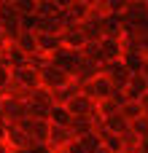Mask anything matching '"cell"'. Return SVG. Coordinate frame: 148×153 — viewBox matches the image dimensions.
<instances>
[{"label":"cell","instance_id":"obj_1","mask_svg":"<svg viewBox=\"0 0 148 153\" xmlns=\"http://www.w3.org/2000/svg\"><path fill=\"white\" fill-rule=\"evenodd\" d=\"M38 75H40V86L49 89V91H57V89L73 83V78H70L62 67H57V65H51V62H46V65L38 70Z\"/></svg>","mask_w":148,"mask_h":153},{"label":"cell","instance_id":"obj_2","mask_svg":"<svg viewBox=\"0 0 148 153\" xmlns=\"http://www.w3.org/2000/svg\"><path fill=\"white\" fill-rule=\"evenodd\" d=\"M81 51H75V48H67V46H59L54 54H49V62L51 65H57V67H62L70 78H73V70L81 65Z\"/></svg>","mask_w":148,"mask_h":153},{"label":"cell","instance_id":"obj_3","mask_svg":"<svg viewBox=\"0 0 148 153\" xmlns=\"http://www.w3.org/2000/svg\"><path fill=\"white\" fill-rule=\"evenodd\" d=\"M0 108H3V121L11 124V126H19L24 118H30V116H27V102L3 97V100H0Z\"/></svg>","mask_w":148,"mask_h":153},{"label":"cell","instance_id":"obj_4","mask_svg":"<svg viewBox=\"0 0 148 153\" xmlns=\"http://www.w3.org/2000/svg\"><path fill=\"white\" fill-rule=\"evenodd\" d=\"M100 73L116 86V89H127V83H129V78H132V73L127 70V65L119 59V62H105L102 67H100Z\"/></svg>","mask_w":148,"mask_h":153},{"label":"cell","instance_id":"obj_5","mask_svg":"<svg viewBox=\"0 0 148 153\" xmlns=\"http://www.w3.org/2000/svg\"><path fill=\"white\" fill-rule=\"evenodd\" d=\"M111 91H113V83L100 73L92 83H84L81 86V94H86V97H92L94 102H102V100H108L111 97Z\"/></svg>","mask_w":148,"mask_h":153},{"label":"cell","instance_id":"obj_6","mask_svg":"<svg viewBox=\"0 0 148 153\" xmlns=\"http://www.w3.org/2000/svg\"><path fill=\"white\" fill-rule=\"evenodd\" d=\"M11 83H16V86L32 91V89L40 86V75H38V70H32L30 65H24V67H13V70H11Z\"/></svg>","mask_w":148,"mask_h":153},{"label":"cell","instance_id":"obj_7","mask_svg":"<svg viewBox=\"0 0 148 153\" xmlns=\"http://www.w3.org/2000/svg\"><path fill=\"white\" fill-rule=\"evenodd\" d=\"M5 145H8V151H27L35 143H32V137L22 126H11L8 124V129H5Z\"/></svg>","mask_w":148,"mask_h":153},{"label":"cell","instance_id":"obj_8","mask_svg":"<svg viewBox=\"0 0 148 153\" xmlns=\"http://www.w3.org/2000/svg\"><path fill=\"white\" fill-rule=\"evenodd\" d=\"M67 110H70V116L92 118V116H97V102H94L92 97H86V94H78V97L67 105Z\"/></svg>","mask_w":148,"mask_h":153},{"label":"cell","instance_id":"obj_9","mask_svg":"<svg viewBox=\"0 0 148 153\" xmlns=\"http://www.w3.org/2000/svg\"><path fill=\"white\" fill-rule=\"evenodd\" d=\"M97 75H100V65H94V62H89V59H81V65L73 70V81H75L78 86L92 83Z\"/></svg>","mask_w":148,"mask_h":153},{"label":"cell","instance_id":"obj_10","mask_svg":"<svg viewBox=\"0 0 148 153\" xmlns=\"http://www.w3.org/2000/svg\"><path fill=\"white\" fill-rule=\"evenodd\" d=\"M100 54H102V62H119L121 54H124V43L113 40V38H102L100 40Z\"/></svg>","mask_w":148,"mask_h":153},{"label":"cell","instance_id":"obj_11","mask_svg":"<svg viewBox=\"0 0 148 153\" xmlns=\"http://www.w3.org/2000/svg\"><path fill=\"white\" fill-rule=\"evenodd\" d=\"M35 46H38V54L49 56L54 54L59 46H62V35H49V32H38L35 35Z\"/></svg>","mask_w":148,"mask_h":153},{"label":"cell","instance_id":"obj_12","mask_svg":"<svg viewBox=\"0 0 148 153\" xmlns=\"http://www.w3.org/2000/svg\"><path fill=\"white\" fill-rule=\"evenodd\" d=\"M73 140V134H70V129H65V126H51V132H49V148L54 153H62V148L67 145Z\"/></svg>","mask_w":148,"mask_h":153},{"label":"cell","instance_id":"obj_13","mask_svg":"<svg viewBox=\"0 0 148 153\" xmlns=\"http://www.w3.org/2000/svg\"><path fill=\"white\" fill-rule=\"evenodd\" d=\"M78 94H81V86H78L75 81H73V83H67V86H62V89H57V91H51L54 105H59V108H67Z\"/></svg>","mask_w":148,"mask_h":153},{"label":"cell","instance_id":"obj_14","mask_svg":"<svg viewBox=\"0 0 148 153\" xmlns=\"http://www.w3.org/2000/svg\"><path fill=\"white\" fill-rule=\"evenodd\" d=\"M124 91H127V100H135V102H138V100L148 91V78H146V75H140V73H135V75L129 78V83H127Z\"/></svg>","mask_w":148,"mask_h":153},{"label":"cell","instance_id":"obj_15","mask_svg":"<svg viewBox=\"0 0 148 153\" xmlns=\"http://www.w3.org/2000/svg\"><path fill=\"white\" fill-rule=\"evenodd\" d=\"M62 46L75 48V51H81V48L86 46V38H84L81 24H75V27H70V30H65V32H62Z\"/></svg>","mask_w":148,"mask_h":153},{"label":"cell","instance_id":"obj_16","mask_svg":"<svg viewBox=\"0 0 148 153\" xmlns=\"http://www.w3.org/2000/svg\"><path fill=\"white\" fill-rule=\"evenodd\" d=\"M62 5H65L67 16H70L75 24H81V22L89 19V3H84V0H73V3H62Z\"/></svg>","mask_w":148,"mask_h":153},{"label":"cell","instance_id":"obj_17","mask_svg":"<svg viewBox=\"0 0 148 153\" xmlns=\"http://www.w3.org/2000/svg\"><path fill=\"white\" fill-rule=\"evenodd\" d=\"M81 30H84L86 43H100V40L105 38V32H102V22H97V19H86V22H81Z\"/></svg>","mask_w":148,"mask_h":153},{"label":"cell","instance_id":"obj_18","mask_svg":"<svg viewBox=\"0 0 148 153\" xmlns=\"http://www.w3.org/2000/svg\"><path fill=\"white\" fill-rule=\"evenodd\" d=\"M92 132H94L92 118L73 116V121H70V134H73V140H81V137H86V134H92Z\"/></svg>","mask_w":148,"mask_h":153},{"label":"cell","instance_id":"obj_19","mask_svg":"<svg viewBox=\"0 0 148 153\" xmlns=\"http://www.w3.org/2000/svg\"><path fill=\"white\" fill-rule=\"evenodd\" d=\"M70 121H73V116H70L67 108H59V105L51 108V113H49V124H51V126H65V129H70Z\"/></svg>","mask_w":148,"mask_h":153},{"label":"cell","instance_id":"obj_20","mask_svg":"<svg viewBox=\"0 0 148 153\" xmlns=\"http://www.w3.org/2000/svg\"><path fill=\"white\" fill-rule=\"evenodd\" d=\"M19 24V11L13 3H0V27H13Z\"/></svg>","mask_w":148,"mask_h":153},{"label":"cell","instance_id":"obj_21","mask_svg":"<svg viewBox=\"0 0 148 153\" xmlns=\"http://www.w3.org/2000/svg\"><path fill=\"white\" fill-rule=\"evenodd\" d=\"M59 8H62V3H54V0H38V3H35V13H38L40 19H51V16H57Z\"/></svg>","mask_w":148,"mask_h":153},{"label":"cell","instance_id":"obj_22","mask_svg":"<svg viewBox=\"0 0 148 153\" xmlns=\"http://www.w3.org/2000/svg\"><path fill=\"white\" fill-rule=\"evenodd\" d=\"M13 46H16V48H22L27 56L38 54V46H35V35H32V32H19V38L13 40Z\"/></svg>","mask_w":148,"mask_h":153},{"label":"cell","instance_id":"obj_23","mask_svg":"<svg viewBox=\"0 0 148 153\" xmlns=\"http://www.w3.org/2000/svg\"><path fill=\"white\" fill-rule=\"evenodd\" d=\"M30 102H32V105H40V108H54V97H51V91L43 89V86H38V89L30 91Z\"/></svg>","mask_w":148,"mask_h":153},{"label":"cell","instance_id":"obj_24","mask_svg":"<svg viewBox=\"0 0 148 153\" xmlns=\"http://www.w3.org/2000/svg\"><path fill=\"white\" fill-rule=\"evenodd\" d=\"M105 129L108 132H113V134H121V132H127L129 129V121L121 116V110L116 113V116H111V118H105Z\"/></svg>","mask_w":148,"mask_h":153},{"label":"cell","instance_id":"obj_25","mask_svg":"<svg viewBox=\"0 0 148 153\" xmlns=\"http://www.w3.org/2000/svg\"><path fill=\"white\" fill-rule=\"evenodd\" d=\"M121 116L132 124V121H138L140 116H143V110H140V102H135V100H127L124 105H121Z\"/></svg>","mask_w":148,"mask_h":153},{"label":"cell","instance_id":"obj_26","mask_svg":"<svg viewBox=\"0 0 148 153\" xmlns=\"http://www.w3.org/2000/svg\"><path fill=\"white\" fill-rule=\"evenodd\" d=\"M78 143H81V148H84L86 153H97L100 148H102V143H100V137H97L94 132H92V134H86V137H81Z\"/></svg>","mask_w":148,"mask_h":153},{"label":"cell","instance_id":"obj_27","mask_svg":"<svg viewBox=\"0 0 148 153\" xmlns=\"http://www.w3.org/2000/svg\"><path fill=\"white\" fill-rule=\"evenodd\" d=\"M97 110H100V116H102V121L105 118H111V116H116L121 108L113 102V100H102V102H97Z\"/></svg>","mask_w":148,"mask_h":153},{"label":"cell","instance_id":"obj_28","mask_svg":"<svg viewBox=\"0 0 148 153\" xmlns=\"http://www.w3.org/2000/svg\"><path fill=\"white\" fill-rule=\"evenodd\" d=\"M129 129L138 134V140H146V137H148V118H146V116H140L138 121L129 124Z\"/></svg>","mask_w":148,"mask_h":153},{"label":"cell","instance_id":"obj_29","mask_svg":"<svg viewBox=\"0 0 148 153\" xmlns=\"http://www.w3.org/2000/svg\"><path fill=\"white\" fill-rule=\"evenodd\" d=\"M13 5H16L19 16H30V13H35V0H16Z\"/></svg>","mask_w":148,"mask_h":153},{"label":"cell","instance_id":"obj_30","mask_svg":"<svg viewBox=\"0 0 148 153\" xmlns=\"http://www.w3.org/2000/svg\"><path fill=\"white\" fill-rule=\"evenodd\" d=\"M62 153H86V151L81 148V143H78V140H70V143L62 148Z\"/></svg>","mask_w":148,"mask_h":153},{"label":"cell","instance_id":"obj_31","mask_svg":"<svg viewBox=\"0 0 148 153\" xmlns=\"http://www.w3.org/2000/svg\"><path fill=\"white\" fill-rule=\"evenodd\" d=\"M138 102H140V110H143V116L148 118V91L143 94V97H140V100H138Z\"/></svg>","mask_w":148,"mask_h":153},{"label":"cell","instance_id":"obj_32","mask_svg":"<svg viewBox=\"0 0 148 153\" xmlns=\"http://www.w3.org/2000/svg\"><path fill=\"white\" fill-rule=\"evenodd\" d=\"M3 46H8V43H5V32H3V27H0V48H3Z\"/></svg>","mask_w":148,"mask_h":153},{"label":"cell","instance_id":"obj_33","mask_svg":"<svg viewBox=\"0 0 148 153\" xmlns=\"http://www.w3.org/2000/svg\"><path fill=\"white\" fill-rule=\"evenodd\" d=\"M0 153H8V145H5L3 140H0Z\"/></svg>","mask_w":148,"mask_h":153},{"label":"cell","instance_id":"obj_34","mask_svg":"<svg viewBox=\"0 0 148 153\" xmlns=\"http://www.w3.org/2000/svg\"><path fill=\"white\" fill-rule=\"evenodd\" d=\"M0 121H3V108H0Z\"/></svg>","mask_w":148,"mask_h":153}]
</instances>
